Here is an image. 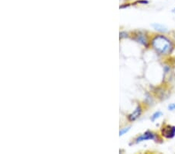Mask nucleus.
Instances as JSON below:
<instances>
[{"label":"nucleus","instance_id":"1","mask_svg":"<svg viewBox=\"0 0 175 154\" xmlns=\"http://www.w3.org/2000/svg\"><path fill=\"white\" fill-rule=\"evenodd\" d=\"M151 46L160 55H168L172 50V44L164 35H157L151 41Z\"/></svg>","mask_w":175,"mask_h":154},{"label":"nucleus","instance_id":"2","mask_svg":"<svg viewBox=\"0 0 175 154\" xmlns=\"http://www.w3.org/2000/svg\"><path fill=\"white\" fill-rule=\"evenodd\" d=\"M162 135L167 139H171L175 136V127L166 125L162 128Z\"/></svg>","mask_w":175,"mask_h":154},{"label":"nucleus","instance_id":"3","mask_svg":"<svg viewBox=\"0 0 175 154\" xmlns=\"http://www.w3.org/2000/svg\"><path fill=\"white\" fill-rule=\"evenodd\" d=\"M155 139H156V135L154 133H153L152 132H146L144 134H142V135H141L140 136H139L136 139V143H141V142L146 141V140H150V139L154 140Z\"/></svg>","mask_w":175,"mask_h":154},{"label":"nucleus","instance_id":"4","mask_svg":"<svg viewBox=\"0 0 175 154\" xmlns=\"http://www.w3.org/2000/svg\"><path fill=\"white\" fill-rule=\"evenodd\" d=\"M142 110L141 106H138V107L136 108V110H135L134 112L128 116L129 121H136V119L139 118L140 117V115H142Z\"/></svg>","mask_w":175,"mask_h":154},{"label":"nucleus","instance_id":"5","mask_svg":"<svg viewBox=\"0 0 175 154\" xmlns=\"http://www.w3.org/2000/svg\"><path fill=\"white\" fill-rule=\"evenodd\" d=\"M154 28L155 30H157L159 32H162V33H166V32L168 31V28L167 27H165L164 25L160 24H157V23H155V24H153L151 25Z\"/></svg>","mask_w":175,"mask_h":154},{"label":"nucleus","instance_id":"6","mask_svg":"<svg viewBox=\"0 0 175 154\" xmlns=\"http://www.w3.org/2000/svg\"><path fill=\"white\" fill-rule=\"evenodd\" d=\"M136 40L138 41L139 43L142 44V45H145V46L147 45V40H146V37H145V36L144 35V34H141V33H140V34H138V35L136 36Z\"/></svg>","mask_w":175,"mask_h":154},{"label":"nucleus","instance_id":"7","mask_svg":"<svg viewBox=\"0 0 175 154\" xmlns=\"http://www.w3.org/2000/svg\"><path fill=\"white\" fill-rule=\"evenodd\" d=\"M162 112H155L154 114H153L152 116H151V121H155L156 120H157V118H160L161 116H162Z\"/></svg>","mask_w":175,"mask_h":154},{"label":"nucleus","instance_id":"8","mask_svg":"<svg viewBox=\"0 0 175 154\" xmlns=\"http://www.w3.org/2000/svg\"><path fill=\"white\" fill-rule=\"evenodd\" d=\"M129 129H130V127H127V128H122V129L119 132V136H122L124 134L127 133V132H129Z\"/></svg>","mask_w":175,"mask_h":154},{"label":"nucleus","instance_id":"9","mask_svg":"<svg viewBox=\"0 0 175 154\" xmlns=\"http://www.w3.org/2000/svg\"><path fill=\"white\" fill-rule=\"evenodd\" d=\"M168 110L169 111H174L175 110V104H170L168 106Z\"/></svg>","mask_w":175,"mask_h":154},{"label":"nucleus","instance_id":"10","mask_svg":"<svg viewBox=\"0 0 175 154\" xmlns=\"http://www.w3.org/2000/svg\"><path fill=\"white\" fill-rule=\"evenodd\" d=\"M172 12H173V13H175V8H174V9H173V10H172Z\"/></svg>","mask_w":175,"mask_h":154}]
</instances>
